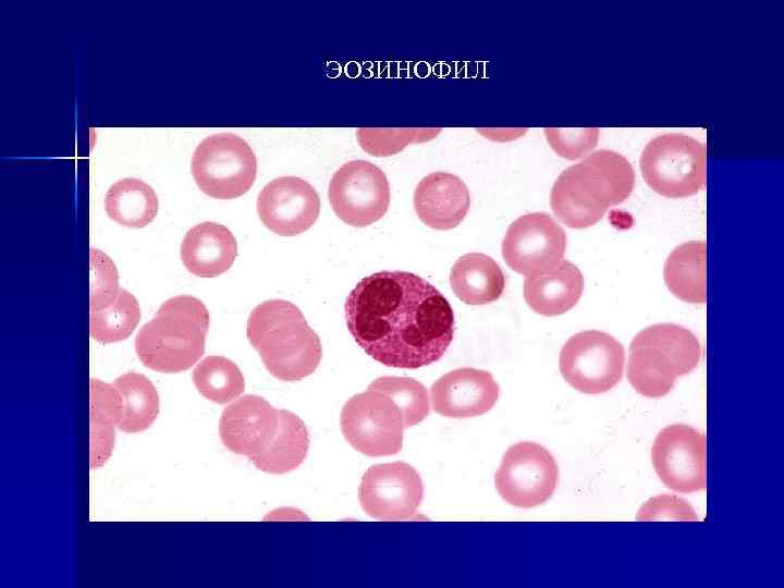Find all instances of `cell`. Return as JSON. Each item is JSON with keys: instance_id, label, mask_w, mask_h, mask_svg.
Listing matches in <instances>:
<instances>
[{"instance_id": "6da1fadb", "label": "cell", "mask_w": 784, "mask_h": 588, "mask_svg": "<svg viewBox=\"0 0 784 588\" xmlns=\"http://www.w3.org/2000/svg\"><path fill=\"white\" fill-rule=\"evenodd\" d=\"M355 342L388 367L417 369L440 360L455 333L453 309L424 278L379 271L363 278L345 302Z\"/></svg>"}, {"instance_id": "7a4b0ae2", "label": "cell", "mask_w": 784, "mask_h": 588, "mask_svg": "<svg viewBox=\"0 0 784 588\" xmlns=\"http://www.w3.org/2000/svg\"><path fill=\"white\" fill-rule=\"evenodd\" d=\"M634 184L628 160L616 151L600 149L561 172L551 189V208L566 226L589 228L610 206L626 200Z\"/></svg>"}, {"instance_id": "3957f363", "label": "cell", "mask_w": 784, "mask_h": 588, "mask_svg": "<svg viewBox=\"0 0 784 588\" xmlns=\"http://www.w3.org/2000/svg\"><path fill=\"white\" fill-rule=\"evenodd\" d=\"M246 334L267 370L280 380H302L320 363V339L291 302L270 299L256 306L248 317Z\"/></svg>"}, {"instance_id": "277c9868", "label": "cell", "mask_w": 784, "mask_h": 588, "mask_svg": "<svg viewBox=\"0 0 784 588\" xmlns=\"http://www.w3.org/2000/svg\"><path fill=\"white\" fill-rule=\"evenodd\" d=\"M209 321V313L200 299L191 295L167 299L136 335L139 360L159 372L189 369L204 355Z\"/></svg>"}, {"instance_id": "5b68a950", "label": "cell", "mask_w": 784, "mask_h": 588, "mask_svg": "<svg viewBox=\"0 0 784 588\" xmlns=\"http://www.w3.org/2000/svg\"><path fill=\"white\" fill-rule=\"evenodd\" d=\"M706 146L683 133L652 138L640 156V171L647 185L667 198L697 194L706 181Z\"/></svg>"}, {"instance_id": "8992f818", "label": "cell", "mask_w": 784, "mask_h": 588, "mask_svg": "<svg viewBox=\"0 0 784 588\" xmlns=\"http://www.w3.org/2000/svg\"><path fill=\"white\" fill-rule=\"evenodd\" d=\"M191 167L201 192L218 199L244 195L253 186L257 173L253 149L233 133L204 138L194 151Z\"/></svg>"}, {"instance_id": "52a82bcc", "label": "cell", "mask_w": 784, "mask_h": 588, "mask_svg": "<svg viewBox=\"0 0 784 588\" xmlns=\"http://www.w3.org/2000/svg\"><path fill=\"white\" fill-rule=\"evenodd\" d=\"M340 424L346 441L364 455L390 456L403 446V414L379 391L367 389L352 396L342 408Z\"/></svg>"}, {"instance_id": "ba28073f", "label": "cell", "mask_w": 784, "mask_h": 588, "mask_svg": "<svg viewBox=\"0 0 784 588\" xmlns=\"http://www.w3.org/2000/svg\"><path fill=\"white\" fill-rule=\"evenodd\" d=\"M625 363L623 345L609 333L585 330L563 345L559 367L565 381L586 394L604 393L622 379Z\"/></svg>"}, {"instance_id": "9c48e42d", "label": "cell", "mask_w": 784, "mask_h": 588, "mask_svg": "<svg viewBox=\"0 0 784 588\" xmlns=\"http://www.w3.org/2000/svg\"><path fill=\"white\" fill-rule=\"evenodd\" d=\"M559 480L553 455L535 442H518L504 453L494 482L501 498L516 507H535L548 501Z\"/></svg>"}, {"instance_id": "30bf717a", "label": "cell", "mask_w": 784, "mask_h": 588, "mask_svg": "<svg viewBox=\"0 0 784 588\" xmlns=\"http://www.w3.org/2000/svg\"><path fill=\"white\" fill-rule=\"evenodd\" d=\"M328 197L340 220L364 228L380 220L388 211L390 185L385 173L373 163L352 160L332 175Z\"/></svg>"}, {"instance_id": "8fae6325", "label": "cell", "mask_w": 784, "mask_h": 588, "mask_svg": "<svg viewBox=\"0 0 784 588\" xmlns=\"http://www.w3.org/2000/svg\"><path fill=\"white\" fill-rule=\"evenodd\" d=\"M566 249V234L546 212L526 213L514 220L502 241V257L515 272L527 277L556 268Z\"/></svg>"}, {"instance_id": "7c38bea8", "label": "cell", "mask_w": 784, "mask_h": 588, "mask_svg": "<svg viewBox=\"0 0 784 588\" xmlns=\"http://www.w3.org/2000/svg\"><path fill=\"white\" fill-rule=\"evenodd\" d=\"M651 460L661 481L681 493L706 488V438L684 424L663 428L656 437Z\"/></svg>"}, {"instance_id": "4fadbf2b", "label": "cell", "mask_w": 784, "mask_h": 588, "mask_svg": "<svg viewBox=\"0 0 784 588\" xmlns=\"http://www.w3.org/2000/svg\"><path fill=\"white\" fill-rule=\"evenodd\" d=\"M422 497L420 475L404 462L370 466L358 488V499L364 512L378 519L414 517Z\"/></svg>"}, {"instance_id": "5bb4252c", "label": "cell", "mask_w": 784, "mask_h": 588, "mask_svg": "<svg viewBox=\"0 0 784 588\" xmlns=\"http://www.w3.org/2000/svg\"><path fill=\"white\" fill-rule=\"evenodd\" d=\"M262 224L280 236H295L307 231L320 213L316 189L297 176H280L267 183L257 198Z\"/></svg>"}, {"instance_id": "9a60e30c", "label": "cell", "mask_w": 784, "mask_h": 588, "mask_svg": "<svg viewBox=\"0 0 784 588\" xmlns=\"http://www.w3.org/2000/svg\"><path fill=\"white\" fill-rule=\"evenodd\" d=\"M279 421L280 409L261 396L246 394L223 409L219 433L228 450L250 458L271 442Z\"/></svg>"}, {"instance_id": "2e32d148", "label": "cell", "mask_w": 784, "mask_h": 588, "mask_svg": "<svg viewBox=\"0 0 784 588\" xmlns=\"http://www.w3.org/2000/svg\"><path fill=\"white\" fill-rule=\"evenodd\" d=\"M430 393L436 413L468 418L489 412L499 399L500 389L489 371L463 367L441 376L432 383Z\"/></svg>"}, {"instance_id": "e0dca14e", "label": "cell", "mask_w": 784, "mask_h": 588, "mask_svg": "<svg viewBox=\"0 0 784 588\" xmlns=\"http://www.w3.org/2000/svg\"><path fill=\"white\" fill-rule=\"evenodd\" d=\"M413 203L422 223L443 231L456 228L464 220L470 206V196L461 177L438 171L419 181Z\"/></svg>"}, {"instance_id": "ac0fdd59", "label": "cell", "mask_w": 784, "mask_h": 588, "mask_svg": "<svg viewBox=\"0 0 784 588\" xmlns=\"http://www.w3.org/2000/svg\"><path fill=\"white\" fill-rule=\"evenodd\" d=\"M237 254L231 231L216 222H201L185 234L181 244V259L194 275L213 278L228 271Z\"/></svg>"}, {"instance_id": "d6986e66", "label": "cell", "mask_w": 784, "mask_h": 588, "mask_svg": "<svg viewBox=\"0 0 784 588\" xmlns=\"http://www.w3.org/2000/svg\"><path fill=\"white\" fill-rule=\"evenodd\" d=\"M584 290V277L571 261L563 259L553 270L524 281V298L537 314L551 317L572 309Z\"/></svg>"}, {"instance_id": "ffe728a7", "label": "cell", "mask_w": 784, "mask_h": 588, "mask_svg": "<svg viewBox=\"0 0 784 588\" xmlns=\"http://www.w3.org/2000/svg\"><path fill=\"white\" fill-rule=\"evenodd\" d=\"M450 284L463 303L486 305L501 297L505 287V277L490 256L468 253L453 265Z\"/></svg>"}, {"instance_id": "44dd1931", "label": "cell", "mask_w": 784, "mask_h": 588, "mask_svg": "<svg viewBox=\"0 0 784 588\" xmlns=\"http://www.w3.org/2000/svg\"><path fill=\"white\" fill-rule=\"evenodd\" d=\"M309 448V434L304 421L294 413L280 409L278 430L259 454L250 457L253 464L268 474H285L297 468Z\"/></svg>"}, {"instance_id": "7402d4cb", "label": "cell", "mask_w": 784, "mask_h": 588, "mask_svg": "<svg viewBox=\"0 0 784 588\" xmlns=\"http://www.w3.org/2000/svg\"><path fill=\"white\" fill-rule=\"evenodd\" d=\"M90 468H99L112 454L121 397L112 383L90 379Z\"/></svg>"}, {"instance_id": "603a6c76", "label": "cell", "mask_w": 784, "mask_h": 588, "mask_svg": "<svg viewBox=\"0 0 784 588\" xmlns=\"http://www.w3.org/2000/svg\"><path fill=\"white\" fill-rule=\"evenodd\" d=\"M706 244L690 241L675 247L664 264V281L677 298L693 304L706 301Z\"/></svg>"}, {"instance_id": "cb8c5ba5", "label": "cell", "mask_w": 784, "mask_h": 588, "mask_svg": "<svg viewBox=\"0 0 784 588\" xmlns=\"http://www.w3.org/2000/svg\"><path fill=\"white\" fill-rule=\"evenodd\" d=\"M679 376L674 360L661 348L646 344L629 346L627 379L639 394L662 397Z\"/></svg>"}, {"instance_id": "d4e9b609", "label": "cell", "mask_w": 784, "mask_h": 588, "mask_svg": "<svg viewBox=\"0 0 784 588\" xmlns=\"http://www.w3.org/2000/svg\"><path fill=\"white\" fill-rule=\"evenodd\" d=\"M158 198L150 185L135 177L112 184L105 197L106 212L117 223L139 229L149 224L158 212Z\"/></svg>"}, {"instance_id": "484cf974", "label": "cell", "mask_w": 784, "mask_h": 588, "mask_svg": "<svg viewBox=\"0 0 784 588\" xmlns=\"http://www.w3.org/2000/svg\"><path fill=\"white\" fill-rule=\"evenodd\" d=\"M121 397L118 429L136 433L147 429L159 414V395L152 382L138 372H126L113 383Z\"/></svg>"}, {"instance_id": "4316f807", "label": "cell", "mask_w": 784, "mask_h": 588, "mask_svg": "<svg viewBox=\"0 0 784 588\" xmlns=\"http://www.w3.org/2000/svg\"><path fill=\"white\" fill-rule=\"evenodd\" d=\"M644 344L664 351L678 367L681 376L693 371L701 358V346L696 335L675 323H657L642 329L630 345Z\"/></svg>"}, {"instance_id": "83f0119b", "label": "cell", "mask_w": 784, "mask_h": 588, "mask_svg": "<svg viewBox=\"0 0 784 588\" xmlns=\"http://www.w3.org/2000/svg\"><path fill=\"white\" fill-rule=\"evenodd\" d=\"M193 381L206 399L225 404L245 390L244 377L231 359L211 355L205 357L193 370Z\"/></svg>"}, {"instance_id": "f1b7e54d", "label": "cell", "mask_w": 784, "mask_h": 588, "mask_svg": "<svg viewBox=\"0 0 784 588\" xmlns=\"http://www.w3.org/2000/svg\"><path fill=\"white\" fill-rule=\"evenodd\" d=\"M139 319L140 308L137 299L125 289H120L110 306L90 310V335L101 343L122 341L133 333Z\"/></svg>"}, {"instance_id": "f546056e", "label": "cell", "mask_w": 784, "mask_h": 588, "mask_svg": "<svg viewBox=\"0 0 784 588\" xmlns=\"http://www.w3.org/2000/svg\"><path fill=\"white\" fill-rule=\"evenodd\" d=\"M388 395L401 409L405 429L422 421L429 414V394L426 387L408 377L384 376L369 385Z\"/></svg>"}, {"instance_id": "4dcf8cb0", "label": "cell", "mask_w": 784, "mask_h": 588, "mask_svg": "<svg viewBox=\"0 0 784 588\" xmlns=\"http://www.w3.org/2000/svg\"><path fill=\"white\" fill-rule=\"evenodd\" d=\"M441 133V128H359L357 142L362 149L373 157H390L408 144L425 143Z\"/></svg>"}, {"instance_id": "1f68e13d", "label": "cell", "mask_w": 784, "mask_h": 588, "mask_svg": "<svg viewBox=\"0 0 784 588\" xmlns=\"http://www.w3.org/2000/svg\"><path fill=\"white\" fill-rule=\"evenodd\" d=\"M118 270L114 262L99 249H90V310L110 306L118 296Z\"/></svg>"}, {"instance_id": "d6a6232c", "label": "cell", "mask_w": 784, "mask_h": 588, "mask_svg": "<svg viewBox=\"0 0 784 588\" xmlns=\"http://www.w3.org/2000/svg\"><path fill=\"white\" fill-rule=\"evenodd\" d=\"M543 133L551 148L567 160L585 157L596 147L600 134L598 128H546Z\"/></svg>"}, {"instance_id": "836d02e7", "label": "cell", "mask_w": 784, "mask_h": 588, "mask_svg": "<svg viewBox=\"0 0 784 588\" xmlns=\"http://www.w3.org/2000/svg\"><path fill=\"white\" fill-rule=\"evenodd\" d=\"M637 518H679L696 519L694 509L683 499L676 495H658L650 499L641 506Z\"/></svg>"}]
</instances>
